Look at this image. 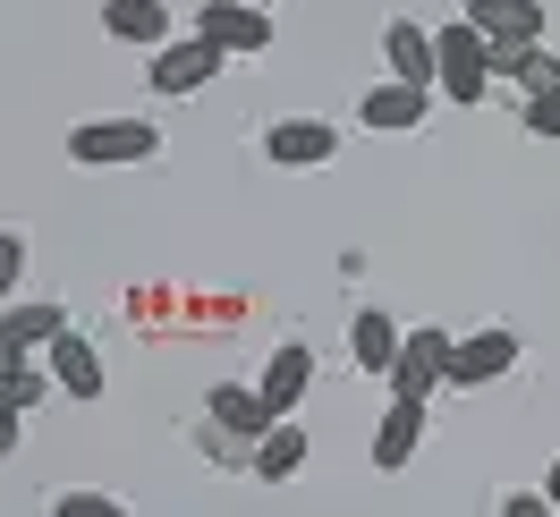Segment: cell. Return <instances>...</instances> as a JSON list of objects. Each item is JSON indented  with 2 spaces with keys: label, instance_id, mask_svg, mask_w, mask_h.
Segmentation results:
<instances>
[{
  "label": "cell",
  "instance_id": "6da1fadb",
  "mask_svg": "<svg viewBox=\"0 0 560 517\" xmlns=\"http://www.w3.org/2000/svg\"><path fill=\"white\" fill-rule=\"evenodd\" d=\"M153 153H162L153 119H77L69 128V162H85V171H128V162H153Z\"/></svg>",
  "mask_w": 560,
  "mask_h": 517
},
{
  "label": "cell",
  "instance_id": "7a4b0ae2",
  "mask_svg": "<svg viewBox=\"0 0 560 517\" xmlns=\"http://www.w3.org/2000/svg\"><path fill=\"white\" fill-rule=\"evenodd\" d=\"M433 43H442V94L451 103H485L492 94V35L476 17H451Z\"/></svg>",
  "mask_w": 560,
  "mask_h": 517
},
{
  "label": "cell",
  "instance_id": "3957f363",
  "mask_svg": "<svg viewBox=\"0 0 560 517\" xmlns=\"http://www.w3.org/2000/svg\"><path fill=\"white\" fill-rule=\"evenodd\" d=\"M221 60H230V51H221V43L212 35H196V26H187V43H162V51H153V69H144V85H153V94H205L212 77H221Z\"/></svg>",
  "mask_w": 560,
  "mask_h": 517
},
{
  "label": "cell",
  "instance_id": "277c9868",
  "mask_svg": "<svg viewBox=\"0 0 560 517\" xmlns=\"http://www.w3.org/2000/svg\"><path fill=\"white\" fill-rule=\"evenodd\" d=\"M196 35H212L221 51H246V60H255V51H272V9H264V0H205V9H196Z\"/></svg>",
  "mask_w": 560,
  "mask_h": 517
},
{
  "label": "cell",
  "instance_id": "5b68a950",
  "mask_svg": "<svg viewBox=\"0 0 560 517\" xmlns=\"http://www.w3.org/2000/svg\"><path fill=\"white\" fill-rule=\"evenodd\" d=\"M357 119H365L374 137H408V128H424V119H433V85H408V77H383V85H365V103H357Z\"/></svg>",
  "mask_w": 560,
  "mask_h": 517
},
{
  "label": "cell",
  "instance_id": "8992f818",
  "mask_svg": "<svg viewBox=\"0 0 560 517\" xmlns=\"http://www.w3.org/2000/svg\"><path fill=\"white\" fill-rule=\"evenodd\" d=\"M451 331H408L399 348V365H390V390H408V399H433V390H451Z\"/></svg>",
  "mask_w": 560,
  "mask_h": 517
},
{
  "label": "cell",
  "instance_id": "52a82bcc",
  "mask_svg": "<svg viewBox=\"0 0 560 517\" xmlns=\"http://www.w3.org/2000/svg\"><path fill=\"white\" fill-rule=\"evenodd\" d=\"M501 374H518V331H467L451 348V390H485Z\"/></svg>",
  "mask_w": 560,
  "mask_h": 517
},
{
  "label": "cell",
  "instance_id": "ba28073f",
  "mask_svg": "<svg viewBox=\"0 0 560 517\" xmlns=\"http://www.w3.org/2000/svg\"><path fill=\"white\" fill-rule=\"evenodd\" d=\"M264 153H272L280 171H323V162L340 153V128H331V119H272V128H264Z\"/></svg>",
  "mask_w": 560,
  "mask_h": 517
},
{
  "label": "cell",
  "instance_id": "9c48e42d",
  "mask_svg": "<svg viewBox=\"0 0 560 517\" xmlns=\"http://www.w3.org/2000/svg\"><path fill=\"white\" fill-rule=\"evenodd\" d=\"M205 415H212V424H221V433H238L246 449H255V442H264V433H272V424H280V408H272V399H264V381H255V390H246V381H221V390H212V399H205Z\"/></svg>",
  "mask_w": 560,
  "mask_h": 517
},
{
  "label": "cell",
  "instance_id": "30bf717a",
  "mask_svg": "<svg viewBox=\"0 0 560 517\" xmlns=\"http://www.w3.org/2000/svg\"><path fill=\"white\" fill-rule=\"evenodd\" d=\"M383 69L408 77V85H442V43L424 35L417 17H390L383 26Z\"/></svg>",
  "mask_w": 560,
  "mask_h": 517
},
{
  "label": "cell",
  "instance_id": "8fae6325",
  "mask_svg": "<svg viewBox=\"0 0 560 517\" xmlns=\"http://www.w3.org/2000/svg\"><path fill=\"white\" fill-rule=\"evenodd\" d=\"M417 442H424V399H408V390H390L383 424H374V467H383V475H399V467L417 458Z\"/></svg>",
  "mask_w": 560,
  "mask_h": 517
},
{
  "label": "cell",
  "instance_id": "7c38bea8",
  "mask_svg": "<svg viewBox=\"0 0 560 517\" xmlns=\"http://www.w3.org/2000/svg\"><path fill=\"white\" fill-rule=\"evenodd\" d=\"M399 348H408V331H399V322H390L383 306H357V322H349V356H357V374L390 381V365H399Z\"/></svg>",
  "mask_w": 560,
  "mask_h": 517
},
{
  "label": "cell",
  "instance_id": "4fadbf2b",
  "mask_svg": "<svg viewBox=\"0 0 560 517\" xmlns=\"http://www.w3.org/2000/svg\"><path fill=\"white\" fill-rule=\"evenodd\" d=\"M103 35L162 51V43H171V0H103Z\"/></svg>",
  "mask_w": 560,
  "mask_h": 517
},
{
  "label": "cell",
  "instance_id": "5bb4252c",
  "mask_svg": "<svg viewBox=\"0 0 560 517\" xmlns=\"http://www.w3.org/2000/svg\"><path fill=\"white\" fill-rule=\"evenodd\" d=\"M43 356H51V381H60L69 399H103V348H94V340L60 331V340L43 348Z\"/></svg>",
  "mask_w": 560,
  "mask_h": 517
},
{
  "label": "cell",
  "instance_id": "9a60e30c",
  "mask_svg": "<svg viewBox=\"0 0 560 517\" xmlns=\"http://www.w3.org/2000/svg\"><path fill=\"white\" fill-rule=\"evenodd\" d=\"M315 390V348L306 340H289V348H272V365H264V399H272L280 415H298V399Z\"/></svg>",
  "mask_w": 560,
  "mask_h": 517
},
{
  "label": "cell",
  "instance_id": "2e32d148",
  "mask_svg": "<svg viewBox=\"0 0 560 517\" xmlns=\"http://www.w3.org/2000/svg\"><path fill=\"white\" fill-rule=\"evenodd\" d=\"M467 17L492 43H544V0H467Z\"/></svg>",
  "mask_w": 560,
  "mask_h": 517
},
{
  "label": "cell",
  "instance_id": "e0dca14e",
  "mask_svg": "<svg viewBox=\"0 0 560 517\" xmlns=\"http://www.w3.org/2000/svg\"><path fill=\"white\" fill-rule=\"evenodd\" d=\"M306 449H315V442H306V424H298V415H280L272 433L255 442V458H246V467H255L264 483H289L298 467H306Z\"/></svg>",
  "mask_w": 560,
  "mask_h": 517
},
{
  "label": "cell",
  "instance_id": "ac0fdd59",
  "mask_svg": "<svg viewBox=\"0 0 560 517\" xmlns=\"http://www.w3.org/2000/svg\"><path fill=\"white\" fill-rule=\"evenodd\" d=\"M60 331H69V314H60V306H26V297H18L9 322H0V348H9V356H35V348H51Z\"/></svg>",
  "mask_w": 560,
  "mask_h": 517
},
{
  "label": "cell",
  "instance_id": "d6986e66",
  "mask_svg": "<svg viewBox=\"0 0 560 517\" xmlns=\"http://www.w3.org/2000/svg\"><path fill=\"white\" fill-rule=\"evenodd\" d=\"M43 390H51V381L35 374V356H9V415H26L43 399Z\"/></svg>",
  "mask_w": 560,
  "mask_h": 517
},
{
  "label": "cell",
  "instance_id": "ffe728a7",
  "mask_svg": "<svg viewBox=\"0 0 560 517\" xmlns=\"http://www.w3.org/2000/svg\"><path fill=\"white\" fill-rule=\"evenodd\" d=\"M51 517H128V501H110V492H60Z\"/></svg>",
  "mask_w": 560,
  "mask_h": 517
},
{
  "label": "cell",
  "instance_id": "44dd1931",
  "mask_svg": "<svg viewBox=\"0 0 560 517\" xmlns=\"http://www.w3.org/2000/svg\"><path fill=\"white\" fill-rule=\"evenodd\" d=\"M526 137H560V85H552V94H535V103H526Z\"/></svg>",
  "mask_w": 560,
  "mask_h": 517
},
{
  "label": "cell",
  "instance_id": "7402d4cb",
  "mask_svg": "<svg viewBox=\"0 0 560 517\" xmlns=\"http://www.w3.org/2000/svg\"><path fill=\"white\" fill-rule=\"evenodd\" d=\"M0 280H9V289H18V280H26V238H18V230H9V238H0Z\"/></svg>",
  "mask_w": 560,
  "mask_h": 517
},
{
  "label": "cell",
  "instance_id": "603a6c76",
  "mask_svg": "<svg viewBox=\"0 0 560 517\" xmlns=\"http://www.w3.org/2000/svg\"><path fill=\"white\" fill-rule=\"evenodd\" d=\"M552 509V492H510V501H501V517H544Z\"/></svg>",
  "mask_w": 560,
  "mask_h": 517
},
{
  "label": "cell",
  "instance_id": "cb8c5ba5",
  "mask_svg": "<svg viewBox=\"0 0 560 517\" xmlns=\"http://www.w3.org/2000/svg\"><path fill=\"white\" fill-rule=\"evenodd\" d=\"M544 492H552V509H560V458H552V483H544Z\"/></svg>",
  "mask_w": 560,
  "mask_h": 517
},
{
  "label": "cell",
  "instance_id": "d4e9b609",
  "mask_svg": "<svg viewBox=\"0 0 560 517\" xmlns=\"http://www.w3.org/2000/svg\"><path fill=\"white\" fill-rule=\"evenodd\" d=\"M264 9H272V0H264Z\"/></svg>",
  "mask_w": 560,
  "mask_h": 517
}]
</instances>
